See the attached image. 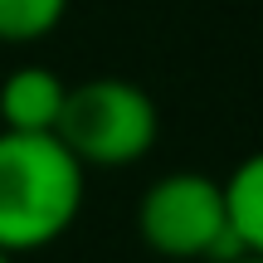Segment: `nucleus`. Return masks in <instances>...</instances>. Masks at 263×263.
<instances>
[{
	"mask_svg": "<svg viewBox=\"0 0 263 263\" xmlns=\"http://www.w3.org/2000/svg\"><path fill=\"white\" fill-rule=\"evenodd\" d=\"M68 83L49 64H20L0 83V127L5 132H54Z\"/></svg>",
	"mask_w": 263,
	"mask_h": 263,
	"instance_id": "nucleus-4",
	"label": "nucleus"
},
{
	"mask_svg": "<svg viewBox=\"0 0 263 263\" xmlns=\"http://www.w3.org/2000/svg\"><path fill=\"white\" fill-rule=\"evenodd\" d=\"M88 171L54 132L0 127V249L34 254L73 229L83 215Z\"/></svg>",
	"mask_w": 263,
	"mask_h": 263,
	"instance_id": "nucleus-1",
	"label": "nucleus"
},
{
	"mask_svg": "<svg viewBox=\"0 0 263 263\" xmlns=\"http://www.w3.org/2000/svg\"><path fill=\"white\" fill-rule=\"evenodd\" d=\"M224 205H229V229L244 254H263V151L244 156L224 176Z\"/></svg>",
	"mask_w": 263,
	"mask_h": 263,
	"instance_id": "nucleus-5",
	"label": "nucleus"
},
{
	"mask_svg": "<svg viewBox=\"0 0 263 263\" xmlns=\"http://www.w3.org/2000/svg\"><path fill=\"white\" fill-rule=\"evenodd\" d=\"M68 15V0H0V44H39Z\"/></svg>",
	"mask_w": 263,
	"mask_h": 263,
	"instance_id": "nucleus-6",
	"label": "nucleus"
},
{
	"mask_svg": "<svg viewBox=\"0 0 263 263\" xmlns=\"http://www.w3.org/2000/svg\"><path fill=\"white\" fill-rule=\"evenodd\" d=\"M54 137L73 151L83 171H122L156 151L161 112H156V98L141 83L98 73L83 83H68Z\"/></svg>",
	"mask_w": 263,
	"mask_h": 263,
	"instance_id": "nucleus-2",
	"label": "nucleus"
},
{
	"mask_svg": "<svg viewBox=\"0 0 263 263\" xmlns=\"http://www.w3.org/2000/svg\"><path fill=\"white\" fill-rule=\"evenodd\" d=\"M219 263H263V254H244V249H239V254H229V258H219Z\"/></svg>",
	"mask_w": 263,
	"mask_h": 263,
	"instance_id": "nucleus-7",
	"label": "nucleus"
},
{
	"mask_svg": "<svg viewBox=\"0 0 263 263\" xmlns=\"http://www.w3.org/2000/svg\"><path fill=\"white\" fill-rule=\"evenodd\" d=\"M0 263H15V254H10V249H0Z\"/></svg>",
	"mask_w": 263,
	"mask_h": 263,
	"instance_id": "nucleus-8",
	"label": "nucleus"
},
{
	"mask_svg": "<svg viewBox=\"0 0 263 263\" xmlns=\"http://www.w3.org/2000/svg\"><path fill=\"white\" fill-rule=\"evenodd\" d=\"M137 234L151 254L176 263H219L239 254L224 180L205 171H166L151 180L137 200Z\"/></svg>",
	"mask_w": 263,
	"mask_h": 263,
	"instance_id": "nucleus-3",
	"label": "nucleus"
}]
</instances>
